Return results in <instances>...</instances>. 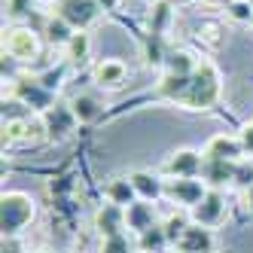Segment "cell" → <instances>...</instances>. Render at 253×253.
I'll list each match as a JSON object with an SVG mask.
<instances>
[{
  "instance_id": "7",
  "label": "cell",
  "mask_w": 253,
  "mask_h": 253,
  "mask_svg": "<svg viewBox=\"0 0 253 253\" xmlns=\"http://www.w3.org/2000/svg\"><path fill=\"white\" fill-rule=\"evenodd\" d=\"M98 12H101L98 0H61V12L58 15L67 19L77 31H85L88 25L98 19Z\"/></svg>"
},
{
  "instance_id": "17",
  "label": "cell",
  "mask_w": 253,
  "mask_h": 253,
  "mask_svg": "<svg viewBox=\"0 0 253 253\" xmlns=\"http://www.w3.org/2000/svg\"><path fill=\"white\" fill-rule=\"evenodd\" d=\"M43 34H46V40H49L52 46H67L70 40H74L77 28L70 25L67 19H61V15H52V19H46V28H43Z\"/></svg>"
},
{
  "instance_id": "19",
  "label": "cell",
  "mask_w": 253,
  "mask_h": 253,
  "mask_svg": "<svg viewBox=\"0 0 253 253\" xmlns=\"http://www.w3.org/2000/svg\"><path fill=\"white\" fill-rule=\"evenodd\" d=\"M165 244H171L168 241V232H165V226H153V229H147V232H140L137 235V250L140 253H153V250H162Z\"/></svg>"
},
{
  "instance_id": "29",
  "label": "cell",
  "mask_w": 253,
  "mask_h": 253,
  "mask_svg": "<svg viewBox=\"0 0 253 253\" xmlns=\"http://www.w3.org/2000/svg\"><path fill=\"white\" fill-rule=\"evenodd\" d=\"M98 3H101V6H104V9H113V6H116V3H119V0H98Z\"/></svg>"
},
{
  "instance_id": "11",
  "label": "cell",
  "mask_w": 253,
  "mask_h": 253,
  "mask_svg": "<svg viewBox=\"0 0 253 253\" xmlns=\"http://www.w3.org/2000/svg\"><path fill=\"white\" fill-rule=\"evenodd\" d=\"M95 83L101 85V88H122L125 85V80H128V67H125L119 58H107V61H101V64H95Z\"/></svg>"
},
{
  "instance_id": "24",
  "label": "cell",
  "mask_w": 253,
  "mask_h": 253,
  "mask_svg": "<svg viewBox=\"0 0 253 253\" xmlns=\"http://www.w3.org/2000/svg\"><path fill=\"white\" fill-rule=\"evenodd\" d=\"M189 223L183 220V216H171V220L165 223V232H168V241L171 244H177V238H180V235H183V229H186Z\"/></svg>"
},
{
  "instance_id": "15",
  "label": "cell",
  "mask_w": 253,
  "mask_h": 253,
  "mask_svg": "<svg viewBox=\"0 0 253 253\" xmlns=\"http://www.w3.org/2000/svg\"><path fill=\"white\" fill-rule=\"evenodd\" d=\"M131 183H134V192H137L140 202H156V198L165 195V180H159L150 171H134Z\"/></svg>"
},
{
  "instance_id": "21",
  "label": "cell",
  "mask_w": 253,
  "mask_h": 253,
  "mask_svg": "<svg viewBox=\"0 0 253 253\" xmlns=\"http://www.w3.org/2000/svg\"><path fill=\"white\" fill-rule=\"evenodd\" d=\"M232 183L238 186V189H250L253 186V159L250 162H238V165H235V177H232Z\"/></svg>"
},
{
  "instance_id": "12",
  "label": "cell",
  "mask_w": 253,
  "mask_h": 253,
  "mask_svg": "<svg viewBox=\"0 0 253 253\" xmlns=\"http://www.w3.org/2000/svg\"><path fill=\"white\" fill-rule=\"evenodd\" d=\"M95 226L104 238H113V235H122L125 232V208L119 205H104L95 216Z\"/></svg>"
},
{
  "instance_id": "27",
  "label": "cell",
  "mask_w": 253,
  "mask_h": 253,
  "mask_svg": "<svg viewBox=\"0 0 253 253\" xmlns=\"http://www.w3.org/2000/svg\"><path fill=\"white\" fill-rule=\"evenodd\" d=\"M6 9H9V15H22L31 9V0H6Z\"/></svg>"
},
{
  "instance_id": "28",
  "label": "cell",
  "mask_w": 253,
  "mask_h": 253,
  "mask_svg": "<svg viewBox=\"0 0 253 253\" xmlns=\"http://www.w3.org/2000/svg\"><path fill=\"white\" fill-rule=\"evenodd\" d=\"M244 208L253 213V186H250V189H244Z\"/></svg>"
},
{
  "instance_id": "2",
  "label": "cell",
  "mask_w": 253,
  "mask_h": 253,
  "mask_svg": "<svg viewBox=\"0 0 253 253\" xmlns=\"http://www.w3.org/2000/svg\"><path fill=\"white\" fill-rule=\"evenodd\" d=\"M34 220V202L25 192H6L3 195V238H15L28 223Z\"/></svg>"
},
{
  "instance_id": "18",
  "label": "cell",
  "mask_w": 253,
  "mask_h": 253,
  "mask_svg": "<svg viewBox=\"0 0 253 253\" xmlns=\"http://www.w3.org/2000/svg\"><path fill=\"white\" fill-rule=\"evenodd\" d=\"M70 110H74V116H77V122H95L98 116H101V101L95 98V95H77L74 101H70Z\"/></svg>"
},
{
  "instance_id": "3",
  "label": "cell",
  "mask_w": 253,
  "mask_h": 253,
  "mask_svg": "<svg viewBox=\"0 0 253 253\" xmlns=\"http://www.w3.org/2000/svg\"><path fill=\"white\" fill-rule=\"evenodd\" d=\"M165 195L171 198V202L186 205L192 211L208 195V183L198 180V177H171V180H165Z\"/></svg>"
},
{
  "instance_id": "22",
  "label": "cell",
  "mask_w": 253,
  "mask_h": 253,
  "mask_svg": "<svg viewBox=\"0 0 253 253\" xmlns=\"http://www.w3.org/2000/svg\"><path fill=\"white\" fill-rule=\"evenodd\" d=\"M229 15H232V19L235 22H253V3H250V0H235V3L229 6Z\"/></svg>"
},
{
  "instance_id": "8",
  "label": "cell",
  "mask_w": 253,
  "mask_h": 253,
  "mask_svg": "<svg viewBox=\"0 0 253 253\" xmlns=\"http://www.w3.org/2000/svg\"><path fill=\"white\" fill-rule=\"evenodd\" d=\"M205 159H220V162H241L244 159V147H241V140L238 134H213L208 140V147H205Z\"/></svg>"
},
{
  "instance_id": "4",
  "label": "cell",
  "mask_w": 253,
  "mask_h": 253,
  "mask_svg": "<svg viewBox=\"0 0 253 253\" xmlns=\"http://www.w3.org/2000/svg\"><path fill=\"white\" fill-rule=\"evenodd\" d=\"M189 213H192V223L205 226V229H216V226H223L226 213H229L226 211V198L220 195V189H208V195Z\"/></svg>"
},
{
  "instance_id": "23",
  "label": "cell",
  "mask_w": 253,
  "mask_h": 253,
  "mask_svg": "<svg viewBox=\"0 0 253 253\" xmlns=\"http://www.w3.org/2000/svg\"><path fill=\"white\" fill-rule=\"evenodd\" d=\"M104 253H131L128 235H113V238H104Z\"/></svg>"
},
{
  "instance_id": "9",
  "label": "cell",
  "mask_w": 253,
  "mask_h": 253,
  "mask_svg": "<svg viewBox=\"0 0 253 253\" xmlns=\"http://www.w3.org/2000/svg\"><path fill=\"white\" fill-rule=\"evenodd\" d=\"M177 250L180 253H211L213 250V235H211V229L198 226V223L186 226L183 235L177 238Z\"/></svg>"
},
{
  "instance_id": "26",
  "label": "cell",
  "mask_w": 253,
  "mask_h": 253,
  "mask_svg": "<svg viewBox=\"0 0 253 253\" xmlns=\"http://www.w3.org/2000/svg\"><path fill=\"white\" fill-rule=\"evenodd\" d=\"M238 140H241V147H244V156H253V122L241 125V131H238Z\"/></svg>"
},
{
  "instance_id": "1",
  "label": "cell",
  "mask_w": 253,
  "mask_h": 253,
  "mask_svg": "<svg viewBox=\"0 0 253 253\" xmlns=\"http://www.w3.org/2000/svg\"><path fill=\"white\" fill-rule=\"evenodd\" d=\"M220 92H223V83H220V74L211 61H202L192 74V83H189V92L183 98V107L189 110H208L220 101Z\"/></svg>"
},
{
  "instance_id": "6",
  "label": "cell",
  "mask_w": 253,
  "mask_h": 253,
  "mask_svg": "<svg viewBox=\"0 0 253 253\" xmlns=\"http://www.w3.org/2000/svg\"><path fill=\"white\" fill-rule=\"evenodd\" d=\"M202 165H205V153L198 150H177L168 156L165 162V171L168 177H198L202 174Z\"/></svg>"
},
{
  "instance_id": "25",
  "label": "cell",
  "mask_w": 253,
  "mask_h": 253,
  "mask_svg": "<svg viewBox=\"0 0 253 253\" xmlns=\"http://www.w3.org/2000/svg\"><path fill=\"white\" fill-rule=\"evenodd\" d=\"M168 19H171V6H168V3H159L156 12H153V31H162Z\"/></svg>"
},
{
  "instance_id": "5",
  "label": "cell",
  "mask_w": 253,
  "mask_h": 253,
  "mask_svg": "<svg viewBox=\"0 0 253 253\" xmlns=\"http://www.w3.org/2000/svg\"><path fill=\"white\" fill-rule=\"evenodd\" d=\"M3 49L9 52L15 61H34V58L40 55V40H37V34H34V31H28V28H15V31L6 34Z\"/></svg>"
},
{
  "instance_id": "14",
  "label": "cell",
  "mask_w": 253,
  "mask_h": 253,
  "mask_svg": "<svg viewBox=\"0 0 253 253\" xmlns=\"http://www.w3.org/2000/svg\"><path fill=\"white\" fill-rule=\"evenodd\" d=\"M235 165L238 162H220V159H205V165H202V180L216 189V186H223V183H232V177H235Z\"/></svg>"
},
{
  "instance_id": "20",
  "label": "cell",
  "mask_w": 253,
  "mask_h": 253,
  "mask_svg": "<svg viewBox=\"0 0 253 253\" xmlns=\"http://www.w3.org/2000/svg\"><path fill=\"white\" fill-rule=\"evenodd\" d=\"M64 49H67V55L74 58V61H83V58H88L92 40H88V34H85V31H77V34H74V40H70Z\"/></svg>"
},
{
  "instance_id": "30",
  "label": "cell",
  "mask_w": 253,
  "mask_h": 253,
  "mask_svg": "<svg viewBox=\"0 0 253 253\" xmlns=\"http://www.w3.org/2000/svg\"><path fill=\"white\" fill-rule=\"evenodd\" d=\"M171 3H192V0H171Z\"/></svg>"
},
{
  "instance_id": "10",
  "label": "cell",
  "mask_w": 253,
  "mask_h": 253,
  "mask_svg": "<svg viewBox=\"0 0 253 253\" xmlns=\"http://www.w3.org/2000/svg\"><path fill=\"white\" fill-rule=\"evenodd\" d=\"M43 125H46V134L55 131V125H58V137L55 140H64L70 131H74V125H77V116L74 110H70V104H52L46 107V113H43Z\"/></svg>"
},
{
  "instance_id": "13",
  "label": "cell",
  "mask_w": 253,
  "mask_h": 253,
  "mask_svg": "<svg viewBox=\"0 0 253 253\" xmlns=\"http://www.w3.org/2000/svg\"><path fill=\"white\" fill-rule=\"evenodd\" d=\"M156 226V208L150 202H134L125 208V229H131V232H147Z\"/></svg>"
},
{
  "instance_id": "16",
  "label": "cell",
  "mask_w": 253,
  "mask_h": 253,
  "mask_svg": "<svg viewBox=\"0 0 253 253\" xmlns=\"http://www.w3.org/2000/svg\"><path fill=\"white\" fill-rule=\"evenodd\" d=\"M107 202L110 205H119V208H128L137 202V192H134V183L131 177H116L107 183Z\"/></svg>"
}]
</instances>
